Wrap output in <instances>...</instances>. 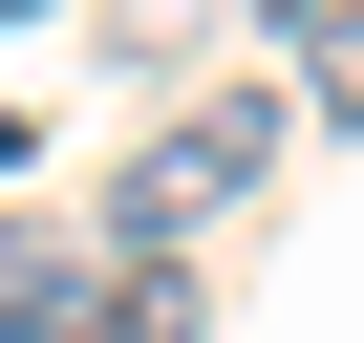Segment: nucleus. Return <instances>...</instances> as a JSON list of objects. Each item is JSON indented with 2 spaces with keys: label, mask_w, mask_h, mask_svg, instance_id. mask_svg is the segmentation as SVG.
<instances>
[{
  "label": "nucleus",
  "mask_w": 364,
  "mask_h": 343,
  "mask_svg": "<svg viewBox=\"0 0 364 343\" xmlns=\"http://www.w3.org/2000/svg\"><path fill=\"white\" fill-rule=\"evenodd\" d=\"M300 43H321V107L364 129V0H321V22H300Z\"/></svg>",
  "instance_id": "nucleus-4"
},
{
  "label": "nucleus",
  "mask_w": 364,
  "mask_h": 343,
  "mask_svg": "<svg viewBox=\"0 0 364 343\" xmlns=\"http://www.w3.org/2000/svg\"><path fill=\"white\" fill-rule=\"evenodd\" d=\"M0 22H43V0H0Z\"/></svg>",
  "instance_id": "nucleus-6"
},
{
  "label": "nucleus",
  "mask_w": 364,
  "mask_h": 343,
  "mask_svg": "<svg viewBox=\"0 0 364 343\" xmlns=\"http://www.w3.org/2000/svg\"><path fill=\"white\" fill-rule=\"evenodd\" d=\"M0 172H22V129H0Z\"/></svg>",
  "instance_id": "nucleus-7"
},
{
  "label": "nucleus",
  "mask_w": 364,
  "mask_h": 343,
  "mask_svg": "<svg viewBox=\"0 0 364 343\" xmlns=\"http://www.w3.org/2000/svg\"><path fill=\"white\" fill-rule=\"evenodd\" d=\"M86 343H193V258H107V300H86Z\"/></svg>",
  "instance_id": "nucleus-3"
},
{
  "label": "nucleus",
  "mask_w": 364,
  "mask_h": 343,
  "mask_svg": "<svg viewBox=\"0 0 364 343\" xmlns=\"http://www.w3.org/2000/svg\"><path fill=\"white\" fill-rule=\"evenodd\" d=\"M86 300H107V258L65 215H0V343H86Z\"/></svg>",
  "instance_id": "nucleus-2"
},
{
  "label": "nucleus",
  "mask_w": 364,
  "mask_h": 343,
  "mask_svg": "<svg viewBox=\"0 0 364 343\" xmlns=\"http://www.w3.org/2000/svg\"><path fill=\"white\" fill-rule=\"evenodd\" d=\"M257 22H321V0H257Z\"/></svg>",
  "instance_id": "nucleus-5"
},
{
  "label": "nucleus",
  "mask_w": 364,
  "mask_h": 343,
  "mask_svg": "<svg viewBox=\"0 0 364 343\" xmlns=\"http://www.w3.org/2000/svg\"><path fill=\"white\" fill-rule=\"evenodd\" d=\"M279 129H300L279 86H215V107H171V129L129 150V194H107V258H193V236L257 194V172H279Z\"/></svg>",
  "instance_id": "nucleus-1"
}]
</instances>
